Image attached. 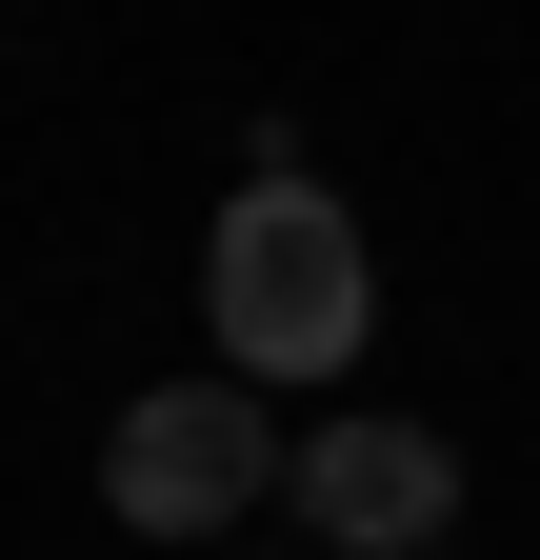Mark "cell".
I'll return each mask as SVG.
<instances>
[{
    "label": "cell",
    "instance_id": "cell-1",
    "mask_svg": "<svg viewBox=\"0 0 540 560\" xmlns=\"http://www.w3.org/2000/svg\"><path fill=\"white\" fill-rule=\"evenodd\" d=\"M200 320H221V381H260V400L361 381V340H380V260H361L341 200H320V161H240L221 241H200Z\"/></svg>",
    "mask_w": 540,
    "mask_h": 560
},
{
    "label": "cell",
    "instance_id": "cell-2",
    "mask_svg": "<svg viewBox=\"0 0 540 560\" xmlns=\"http://www.w3.org/2000/svg\"><path fill=\"white\" fill-rule=\"evenodd\" d=\"M281 460H301V420L200 361V381H141L101 420V521L120 540H240L260 501H281Z\"/></svg>",
    "mask_w": 540,
    "mask_h": 560
},
{
    "label": "cell",
    "instance_id": "cell-3",
    "mask_svg": "<svg viewBox=\"0 0 540 560\" xmlns=\"http://www.w3.org/2000/svg\"><path fill=\"white\" fill-rule=\"evenodd\" d=\"M281 501H301L320 560H441V521H460V441H441V420H400V400H341V420H301Z\"/></svg>",
    "mask_w": 540,
    "mask_h": 560
}]
</instances>
